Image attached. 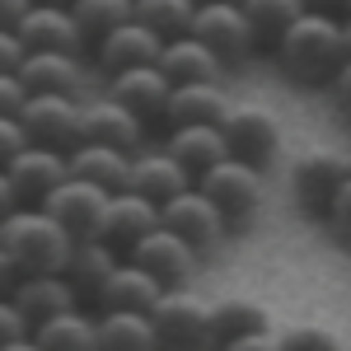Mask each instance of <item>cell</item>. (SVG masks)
<instances>
[{"label": "cell", "mask_w": 351, "mask_h": 351, "mask_svg": "<svg viewBox=\"0 0 351 351\" xmlns=\"http://www.w3.org/2000/svg\"><path fill=\"white\" fill-rule=\"evenodd\" d=\"M271 52H276V66L295 84L324 89V84L332 80V71L347 61L342 19H337V14H319V10H304L295 24L271 43Z\"/></svg>", "instance_id": "1"}, {"label": "cell", "mask_w": 351, "mask_h": 351, "mask_svg": "<svg viewBox=\"0 0 351 351\" xmlns=\"http://www.w3.org/2000/svg\"><path fill=\"white\" fill-rule=\"evenodd\" d=\"M71 234L56 225L43 206H14L10 216L0 220V248L14 258V267L24 276L38 271H61L71 258Z\"/></svg>", "instance_id": "2"}, {"label": "cell", "mask_w": 351, "mask_h": 351, "mask_svg": "<svg viewBox=\"0 0 351 351\" xmlns=\"http://www.w3.org/2000/svg\"><path fill=\"white\" fill-rule=\"evenodd\" d=\"M150 328H155L160 351H216L211 324H206V300L192 295L188 286L160 291V300L150 304Z\"/></svg>", "instance_id": "3"}, {"label": "cell", "mask_w": 351, "mask_h": 351, "mask_svg": "<svg viewBox=\"0 0 351 351\" xmlns=\"http://www.w3.org/2000/svg\"><path fill=\"white\" fill-rule=\"evenodd\" d=\"M192 183H197L202 197H211V206L225 216L230 230L243 225L263 206V169H253V164H243V160H230V155L216 160L211 169H202Z\"/></svg>", "instance_id": "4"}, {"label": "cell", "mask_w": 351, "mask_h": 351, "mask_svg": "<svg viewBox=\"0 0 351 351\" xmlns=\"http://www.w3.org/2000/svg\"><path fill=\"white\" fill-rule=\"evenodd\" d=\"M220 136H225V155L253 169H267L281 155V117L263 104H230V112L220 117Z\"/></svg>", "instance_id": "5"}, {"label": "cell", "mask_w": 351, "mask_h": 351, "mask_svg": "<svg viewBox=\"0 0 351 351\" xmlns=\"http://www.w3.org/2000/svg\"><path fill=\"white\" fill-rule=\"evenodd\" d=\"M19 127L33 145H52L71 155L84 141V104L75 94H28L19 108Z\"/></svg>", "instance_id": "6"}, {"label": "cell", "mask_w": 351, "mask_h": 351, "mask_svg": "<svg viewBox=\"0 0 351 351\" xmlns=\"http://www.w3.org/2000/svg\"><path fill=\"white\" fill-rule=\"evenodd\" d=\"M351 178V150H332V145H314V150H300L291 164V192H295V206L309 216H324L332 192Z\"/></svg>", "instance_id": "7"}, {"label": "cell", "mask_w": 351, "mask_h": 351, "mask_svg": "<svg viewBox=\"0 0 351 351\" xmlns=\"http://www.w3.org/2000/svg\"><path fill=\"white\" fill-rule=\"evenodd\" d=\"M160 225H164V230H173V234L188 243L197 258H206L211 248H220L225 234H230L225 216L211 206V197H202V192H197V183L164 202V206H160Z\"/></svg>", "instance_id": "8"}, {"label": "cell", "mask_w": 351, "mask_h": 351, "mask_svg": "<svg viewBox=\"0 0 351 351\" xmlns=\"http://www.w3.org/2000/svg\"><path fill=\"white\" fill-rule=\"evenodd\" d=\"M43 211L71 234V239H99V225H104V211H108V192L84 183L75 173H66L47 197H43Z\"/></svg>", "instance_id": "9"}, {"label": "cell", "mask_w": 351, "mask_h": 351, "mask_svg": "<svg viewBox=\"0 0 351 351\" xmlns=\"http://www.w3.org/2000/svg\"><path fill=\"white\" fill-rule=\"evenodd\" d=\"M127 263H136L141 271H150L155 281H160V291H173V286H188L192 271H197V253H192L188 243L178 239L173 230H164V225H155L150 234H141V239L122 253Z\"/></svg>", "instance_id": "10"}, {"label": "cell", "mask_w": 351, "mask_h": 351, "mask_svg": "<svg viewBox=\"0 0 351 351\" xmlns=\"http://www.w3.org/2000/svg\"><path fill=\"white\" fill-rule=\"evenodd\" d=\"M197 43H206L211 52L225 61V66H239L253 56V28L243 19L239 5H197V14H192V28H188Z\"/></svg>", "instance_id": "11"}, {"label": "cell", "mask_w": 351, "mask_h": 351, "mask_svg": "<svg viewBox=\"0 0 351 351\" xmlns=\"http://www.w3.org/2000/svg\"><path fill=\"white\" fill-rule=\"evenodd\" d=\"M66 173H71V169H66V155L52 150V145H33V141L5 164V178H10V188L19 197V206H43V197H47Z\"/></svg>", "instance_id": "12"}, {"label": "cell", "mask_w": 351, "mask_h": 351, "mask_svg": "<svg viewBox=\"0 0 351 351\" xmlns=\"http://www.w3.org/2000/svg\"><path fill=\"white\" fill-rule=\"evenodd\" d=\"M117 263H122V253L104 239H75L71 243V258H66L61 276H66V286L75 291V304H80V309H94V304H99V291L108 286V276H112Z\"/></svg>", "instance_id": "13"}, {"label": "cell", "mask_w": 351, "mask_h": 351, "mask_svg": "<svg viewBox=\"0 0 351 351\" xmlns=\"http://www.w3.org/2000/svg\"><path fill=\"white\" fill-rule=\"evenodd\" d=\"M108 99H117L127 112H136L145 127L155 122V127H164V104H169V75H164L160 66H132V71H117V75H108Z\"/></svg>", "instance_id": "14"}, {"label": "cell", "mask_w": 351, "mask_h": 351, "mask_svg": "<svg viewBox=\"0 0 351 351\" xmlns=\"http://www.w3.org/2000/svg\"><path fill=\"white\" fill-rule=\"evenodd\" d=\"M160 47H164L160 33H150L145 24L127 19V24L112 28V33H104L89 52H94L104 75H117V71H132V66H155L160 61Z\"/></svg>", "instance_id": "15"}, {"label": "cell", "mask_w": 351, "mask_h": 351, "mask_svg": "<svg viewBox=\"0 0 351 351\" xmlns=\"http://www.w3.org/2000/svg\"><path fill=\"white\" fill-rule=\"evenodd\" d=\"M14 33H19L24 52H84V38L66 5H28Z\"/></svg>", "instance_id": "16"}, {"label": "cell", "mask_w": 351, "mask_h": 351, "mask_svg": "<svg viewBox=\"0 0 351 351\" xmlns=\"http://www.w3.org/2000/svg\"><path fill=\"white\" fill-rule=\"evenodd\" d=\"M155 225H160V206L145 202V197H136L132 188H122V192H108V211H104V225H99V239L112 243L117 253H127Z\"/></svg>", "instance_id": "17"}, {"label": "cell", "mask_w": 351, "mask_h": 351, "mask_svg": "<svg viewBox=\"0 0 351 351\" xmlns=\"http://www.w3.org/2000/svg\"><path fill=\"white\" fill-rule=\"evenodd\" d=\"M127 188H132L136 197L164 206L169 197H178L183 188H192V173L173 160V155H164V150H136L132 173H127Z\"/></svg>", "instance_id": "18"}, {"label": "cell", "mask_w": 351, "mask_h": 351, "mask_svg": "<svg viewBox=\"0 0 351 351\" xmlns=\"http://www.w3.org/2000/svg\"><path fill=\"white\" fill-rule=\"evenodd\" d=\"M155 66L169 75V84H220V75H225V61L206 43H197L192 33L169 38L160 47V61Z\"/></svg>", "instance_id": "19"}, {"label": "cell", "mask_w": 351, "mask_h": 351, "mask_svg": "<svg viewBox=\"0 0 351 351\" xmlns=\"http://www.w3.org/2000/svg\"><path fill=\"white\" fill-rule=\"evenodd\" d=\"M145 122L127 112L117 99H99V104H84V141H99V145H112V150H145Z\"/></svg>", "instance_id": "20"}, {"label": "cell", "mask_w": 351, "mask_h": 351, "mask_svg": "<svg viewBox=\"0 0 351 351\" xmlns=\"http://www.w3.org/2000/svg\"><path fill=\"white\" fill-rule=\"evenodd\" d=\"M164 155H173V160L188 169L192 178L202 173V169H211L216 160H225V136H220V127H211V122H178V127H164Z\"/></svg>", "instance_id": "21"}, {"label": "cell", "mask_w": 351, "mask_h": 351, "mask_svg": "<svg viewBox=\"0 0 351 351\" xmlns=\"http://www.w3.org/2000/svg\"><path fill=\"white\" fill-rule=\"evenodd\" d=\"M19 84L28 94H75L80 99V56L75 52H28L19 61Z\"/></svg>", "instance_id": "22"}, {"label": "cell", "mask_w": 351, "mask_h": 351, "mask_svg": "<svg viewBox=\"0 0 351 351\" xmlns=\"http://www.w3.org/2000/svg\"><path fill=\"white\" fill-rule=\"evenodd\" d=\"M66 169L94 183L104 192H122L127 188V173H132V155L127 150H112V145H99V141H80L71 155H66Z\"/></svg>", "instance_id": "23"}, {"label": "cell", "mask_w": 351, "mask_h": 351, "mask_svg": "<svg viewBox=\"0 0 351 351\" xmlns=\"http://www.w3.org/2000/svg\"><path fill=\"white\" fill-rule=\"evenodd\" d=\"M14 309L28 319V328L43 324V319H52L61 309H75V291L66 286V276L61 271H38V276H19V286H14Z\"/></svg>", "instance_id": "24"}, {"label": "cell", "mask_w": 351, "mask_h": 351, "mask_svg": "<svg viewBox=\"0 0 351 351\" xmlns=\"http://www.w3.org/2000/svg\"><path fill=\"white\" fill-rule=\"evenodd\" d=\"M160 300V281L150 276V271H141L136 263H117L112 267V276H108V286L99 291V314L104 309H122V314H150V304Z\"/></svg>", "instance_id": "25"}, {"label": "cell", "mask_w": 351, "mask_h": 351, "mask_svg": "<svg viewBox=\"0 0 351 351\" xmlns=\"http://www.w3.org/2000/svg\"><path fill=\"white\" fill-rule=\"evenodd\" d=\"M225 112H230V94L220 84H173L169 104H164V127H178V122H211V127H220Z\"/></svg>", "instance_id": "26"}, {"label": "cell", "mask_w": 351, "mask_h": 351, "mask_svg": "<svg viewBox=\"0 0 351 351\" xmlns=\"http://www.w3.org/2000/svg\"><path fill=\"white\" fill-rule=\"evenodd\" d=\"M28 332H33L38 351H99V342H94V314L80 309V304L61 309V314L43 319V324H33Z\"/></svg>", "instance_id": "27"}, {"label": "cell", "mask_w": 351, "mask_h": 351, "mask_svg": "<svg viewBox=\"0 0 351 351\" xmlns=\"http://www.w3.org/2000/svg\"><path fill=\"white\" fill-rule=\"evenodd\" d=\"M94 342L99 351H160L150 314H122V309L94 314Z\"/></svg>", "instance_id": "28"}, {"label": "cell", "mask_w": 351, "mask_h": 351, "mask_svg": "<svg viewBox=\"0 0 351 351\" xmlns=\"http://www.w3.org/2000/svg\"><path fill=\"white\" fill-rule=\"evenodd\" d=\"M206 324H211V342H216V351L225 347V342L243 337V332L271 328L267 324V309H263V304H253V300H243V295L206 300Z\"/></svg>", "instance_id": "29"}, {"label": "cell", "mask_w": 351, "mask_h": 351, "mask_svg": "<svg viewBox=\"0 0 351 351\" xmlns=\"http://www.w3.org/2000/svg\"><path fill=\"white\" fill-rule=\"evenodd\" d=\"M239 10H243V19H248V28H253V43L258 47H271L304 14L300 0H239Z\"/></svg>", "instance_id": "30"}, {"label": "cell", "mask_w": 351, "mask_h": 351, "mask_svg": "<svg viewBox=\"0 0 351 351\" xmlns=\"http://www.w3.org/2000/svg\"><path fill=\"white\" fill-rule=\"evenodd\" d=\"M66 10H71L75 28H80L84 47H94L104 33H112L117 24L132 19V0H66Z\"/></svg>", "instance_id": "31"}, {"label": "cell", "mask_w": 351, "mask_h": 351, "mask_svg": "<svg viewBox=\"0 0 351 351\" xmlns=\"http://www.w3.org/2000/svg\"><path fill=\"white\" fill-rule=\"evenodd\" d=\"M192 14H197V0H132V19L160 33L164 43L183 38L192 28Z\"/></svg>", "instance_id": "32"}, {"label": "cell", "mask_w": 351, "mask_h": 351, "mask_svg": "<svg viewBox=\"0 0 351 351\" xmlns=\"http://www.w3.org/2000/svg\"><path fill=\"white\" fill-rule=\"evenodd\" d=\"M281 351H342V337L319 324H295L281 332Z\"/></svg>", "instance_id": "33"}, {"label": "cell", "mask_w": 351, "mask_h": 351, "mask_svg": "<svg viewBox=\"0 0 351 351\" xmlns=\"http://www.w3.org/2000/svg\"><path fill=\"white\" fill-rule=\"evenodd\" d=\"M319 220L328 225V234L342 243V248H351V178L332 192V202H328V211Z\"/></svg>", "instance_id": "34"}, {"label": "cell", "mask_w": 351, "mask_h": 351, "mask_svg": "<svg viewBox=\"0 0 351 351\" xmlns=\"http://www.w3.org/2000/svg\"><path fill=\"white\" fill-rule=\"evenodd\" d=\"M28 89L19 84V71H0V117H19Z\"/></svg>", "instance_id": "35"}, {"label": "cell", "mask_w": 351, "mask_h": 351, "mask_svg": "<svg viewBox=\"0 0 351 351\" xmlns=\"http://www.w3.org/2000/svg\"><path fill=\"white\" fill-rule=\"evenodd\" d=\"M220 351H281V332L276 328H258V332H243L234 342H225Z\"/></svg>", "instance_id": "36"}, {"label": "cell", "mask_w": 351, "mask_h": 351, "mask_svg": "<svg viewBox=\"0 0 351 351\" xmlns=\"http://www.w3.org/2000/svg\"><path fill=\"white\" fill-rule=\"evenodd\" d=\"M24 145H28V136H24V127H19V117H0V169L14 160Z\"/></svg>", "instance_id": "37"}, {"label": "cell", "mask_w": 351, "mask_h": 351, "mask_svg": "<svg viewBox=\"0 0 351 351\" xmlns=\"http://www.w3.org/2000/svg\"><path fill=\"white\" fill-rule=\"evenodd\" d=\"M24 332H28V319L14 309V300H0V347L14 342V337H24Z\"/></svg>", "instance_id": "38"}, {"label": "cell", "mask_w": 351, "mask_h": 351, "mask_svg": "<svg viewBox=\"0 0 351 351\" xmlns=\"http://www.w3.org/2000/svg\"><path fill=\"white\" fill-rule=\"evenodd\" d=\"M324 89L332 94V104H337V108H347V112H351V56L342 61V66H337V71H332V80H328Z\"/></svg>", "instance_id": "39"}, {"label": "cell", "mask_w": 351, "mask_h": 351, "mask_svg": "<svg viewBox=\"0 0 351 351\" xmlns=\"http://www.w3.org/2000/svg\"><path fill=\"white\" fill-rule=\"evenodd\" d=\"M24 43H19V33L14 28H0V71H19V61H24Z\"/></svg>", "instance_id": "40"}, {"label": "cell", "mask_w": 351, "mask_h": 351, "mask_svg": "<svg viewBox=\"0 0 351 351\" xmlns=\"http://www.w3.org/2000/svg\"><path fill=\"white\" fill-rule=\"evenodd\" d=\"M19 276H24V271L14 267V258H10V253L0 248V300H10V295H14V286H19Z\"/></svg>", "instance_id": "41"}, {"label": "cell", "mask_w": 351, "mask_h": 351, "mask_svg": "<svg viewBox=\"0 0 351 351\" xmlns=\"http://www.w3.org/2000/svg\"><path fill=\"white\" fill-rule=\"evenodd\" d=\"M28 5H33V0H0V28H14L19 19H24Z\"/></svg>", "instance_id": "42"}, {"label": "cell", "mask_w": 351, "mask_h": 351, "mask_svg": "<svg viewBox=\"0 0 351 351\" xmlns=\"http://www.w3.org/2000/svg\"><path fill=\"white\" fill-rule=\"evenodd\" d=\"M300 5L304 10H319V14H337V19L347 14V0H300Z\"/></svg>", "instance_id": "43"}, {"label": "cell", "mask_w": 351, "mask_h": 351, "mask_svg": "<svg viewBox=\"0 0 351 351\" xmlns=\"http://www.w3.org/2000/svg\"><path fill=\"white\" fill-rule=\"evenodd\" d=\"M19 206V197H14V188H10V178H5V169H0V220L10 216Z\"/></svg>", "instance_id": "44"}, {"label": "cell", "mask_w": 351, "mask_h": 351, "mask_svg": "<svg viewBox=\"0 0 351 351\" xmlns=\"http://www.w3.org/2000/svg\"><path fill=\"white\" fill-rule=\"evenodd\" d=\"M0 351H38V342H33V332H24V337H14V342H5Z\"/></svg>", "instance_id": "45"}, {"label": "cell", "mask_w": 351, "mask_h": 351, "mask_svg": "<svg viewBox=\"0 0 351 351\" xmlns=\"http://www.w3.org/2000/svg\"><path fill=\"white\" fill-rule=\"evenodd\" d=\"M342 47H347V56H351V14H342Z\"/></svg>", "instance_id": "46"}, {"label": "cell", "mask_w": 351, "mask_h": 351, "mask_svg": "<svg viewBox=\"0 0 351 351\" xmlns=\"http://www.w3.org/2000/svg\"><path fill=\"white\" fill-rule=\"evenodd\" d=\"M197 5H239V0H197Z\"/></svg>", "instance_id": "47"}, {"label": "cell", "mask_w": 351, "mask_h": 351, "mask_svg": "<svg viewBox=\"0 0 351 351\" xmlns=\"http://www.w3.org/2000/svg\"><path fill=\"white\" fill-rule=\"evenodd\" d=\"M33 5H66V0H33Z\"/></svg>", "instance_id": "48"}, {"label": "cell", "mask_w": 351, "mask_h": 351, "mask_svg": "<svg viewBox=\"0 0 351 351\" xmlns=\"http://www.w3.org/2000/svg\"><path fill=\"white\" fill-rule=\"evenodd\" d=\"M342 351H351V342H342Z\"/></svg>", "instance_id": "49"}, {"label": "cell", "mask_w": 351, "mask_h": 351, "mask_svg": "<svg viewBox=\"0 0 351 351\" xmlns=\"http://www.w3.org/2000/svg\"><path fill=\"white\" fill-rule=\"evenodd\" d=\"M347 14H351V0H347Z\"/></svg>", "instance_id": "50"}]
</instances>
